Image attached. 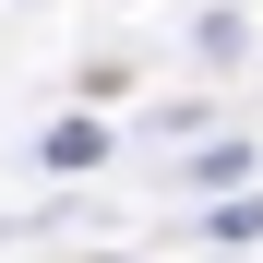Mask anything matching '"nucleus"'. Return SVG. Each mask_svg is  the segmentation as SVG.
<instances>
[{
  "label": "nucleus",
  "instance_id": "1",
  "mask_svg": "<svg viewBox=\"0 0 263 263\" xmlns=\"http://www.w3.org/2000/svg\"><path fill=\"white\" fill-rule=\"evenodd\" d=\"M96 156H108L96 120H60V132H48V167H96Z\"/></svg>",
  "mask_w": 263,
  "mask_h": 263
}]
</instances>
